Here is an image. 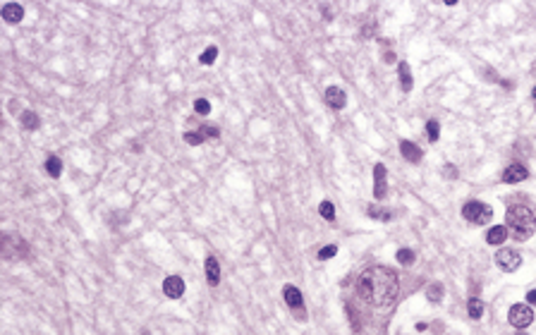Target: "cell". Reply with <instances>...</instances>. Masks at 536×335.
Listing matches in <instances>:
<instances>
[{
	"label": "cell",
	"instance_id": "603a6c76",
	"mask_svg": "<svg viewBox=\"0 0 536 335\" xmlns=\"http://www.w3.org/2000/svg\"><path fill=\"white\" fill-rule=\"evenodd\" d=\"M194 110H197L199 115H208L211 113V103L206 101V98H197L194 101Z\"/></svg>",
	"mask_w": 536,
	"mask_h": 335
},
{
	"label": "cell",
	"instance_id": "2e32d148",
	"mask_svg": "<svg viewBox=\"0 0 536 335\" xmlns=\"http://www.w3.org/2000/svg\"><path fill=\"white\" fill-rule=\"evenodd\" d=\"M46 170H48V175L51 177H60V173H62V163H60L58 156H48V160H46Z\"/></svg>",
	"mask_w": 536,
	"mask_h": 335
},
{
	"label": "cell",
	"instance_id": "8fae6325",
	"mask_svg": "<svg viewBox=\"0 0 536 335\" xmlns=\"http://www.w3.org/2000/svg\"><path fill=\"white\" fill-rule=\"evenodd\" d=\"M206 280H208V285H216L221 283V266H218V259L216 256H208L206 259Z\"/></svg>",
	"mask_w": 536,
	"mask_h": 335
},
{
	"label": "cell",
	"instance_id": "7a4b0ae2",
	"mask_svg": "<svg viewBox=\"0 0 536 335\" xmlns=\"http://www.w3.org/2000/svg\"><path fill=\"white\" fill-rule=\"evenodd\" d=\"M505 223H507L505 227L510 230V235H512V240L524 242V240L531 237V233H534L536 216L529 211L527 206H512V208H507V213H505Z\"/></svg>",
	"mask_w": 536,
	"mask_h": 335
},
{
	"label": "cell",
	"instance_id": "f546056e",
	"mask_svg": "<svg viewBox=\"0 0 536 335\" xmlns=\"http://www.w3.org/2000/svg\"><path fill=\"white\" fill-rule=\"evenodd\" d=\"M445 175H448V177H455V168L448 165V168H445Z\"/></svg>",
	"mask_w": 536,
	"mask_h": 335
},
{
	"label": "cell",
	"instance_id": "e0dca14e",
	"mask_svg": "<svg viewBox=\"0 0 536 335\" xmlns=\"http://www.w3.org/2000/svg\"><path fill=\"white\" fill-rule=\"evenodd\" d=\"M467 311H469V319H481V313H484V302L477 297L469 299V304H467Z\"/></svg>",
	"mask_w": 536,
	"mask_h": 335
},
{
	"label": "cell",
	"instance_id": "4dcf8cb0",
	"mask_svg": "<svg viewBox=\"0 0 536 335\" xmlns=\"http://www.w3.org/2000/svg\"><path fill=\"white\" fill-rule=\"evenodd\" d=\"M534 98H536V89H534Z\"/></svg>",
	"mask_w": 536,
	"mask_h": 335
},
{
	"label": "cell",
	"instance_id": "d6986e66",
	"mask_svg": "<svg viewBox=\"0 0 536 335\" xmlns=\"http://www.w3.org/2000/svg\"><path fill=\"white\" fill-rule=\"evenodd\" d=\"M443 285L441 283H434V285H428V290H426V297H428V302H441V297H443Z\"/></svg>",
	"mask_w": 536,
	"mask_h": 335
},
{
	"label": "cell",
	"instance_id": "ac0fdd59",
	"mask_svg": "<svg viewBox=\"0 0 536 335\" xmlns=\"http://www.w3.org/2000/svg\"><path fill=\"white\" fill-rule=\"evenodd\" d=\"M22 124L27 130H38V115L31 113V110H24L22 113Z\"/></svg>",
	"mask_w": 536,
	"mask_h": 335
},
{
	"label": "cell",
	"instance_id": "52a82bcc",
	"mask_svg": "<svg viewBox=\"0 0 536 335\" xmlns=\"http://www.w3.org/2000/svg\"><path fill=\"white\" fill-rule=\"evenodd\" d=\"M529 177V170L524 165H520V163H514V165H507L505 173H503V182L507 184H517L522 182V180H527Z\"/></svg>",
	"mask_w": 536,
	"mask_h": 335
},
{
	"label": "cell",
	"instance_id": "7c38bea8",
	"mask_svg": "<svg viewBox=\"0 0 536 335\" xmlns=\"http://www.w3.org/2000/svg\"><path fill=\"white\" fill-rule=\"evenodd\" d=\"M400 153H402L410 163H419V160H421V149H419L417 144H412L410 139H402V141H400Z\"/></svg>",
	"mask_w": 536,
	"mask_h": 335
},
{
	"label": "cell",
	"instance_id": "4316f807",
	"mask_svg": "<svg viewBox=\"0 0 536 335\" xmlns=\"http://www.w3.org/2000/svg\"><path fill=\"white\" fill-rule=\"evenodd\" d=\"M201 134H204V139L206 137H211V139H216L218 137V134H221V132H218V127H216V124H201Z\"/></svg>",
	"mask_w": 536,
	"mask_h": 335
},
{
	"label": "cell",
	"instance_id": "9a60e30c",
	"mask_svg": "<svg viewBox=\"0 0 536 335\" xmlns=\"http://www.w3.org/2000/svg\"><path fill=\"white\" fill-rule=\"evenodd\" d=\"M397 74H400V87H402L404 94L412 91V72H410V65L407 62H400L397 65Z\"/></svg>",
	"mask_w": 536,
	"mask_h": 335
},
{
	"label": "cell",
	"instance_id": "ba28073f",
	"mask_svg": "<svg viewBox=\"0 0 536 335\" xmlns=\"http://www.w3.org/2000/svg\"><path fill=\"white\" fill-rule=\"evenodd\" d=\"M374 197L381 201L385 197V165L376 163L374 165Z\"/></svg>",
	"mask_w": 536,
	"mask_h": 335
},
{
	"label": "cell",
	"instance_id": "484cf974",
	"mask_svg": "<svg viewBox=\"0 0 536 335\" xmlns=\"http://www.w3.org/2000/svg\"><path fill=\"white\" fill-rule=\"evenodd\" d=\"M335 254H338V247H335V244H328V247H324L321 252H318V259L326 261V259H333Z\"/></svg>",
	"mask_w": 536,
	"mask_h": 335
},
{
	"label": "cell",
	"instance_id": "3957f363",
	"mask_svg": "<svg viewBox=\"0 0 536 335\" xmlns=\"http://www.w3.org/2000/svg\"><path fill=\"white\" fill-rule=\"evenodd\" d=\"M462 216L469 223H477V225H484V223H491L493 211L491 206L484 204V201H467L462 208Z\"/></svg>",
	"mask_w": 536,
	"mask_h": 335
},
{
	"label": "cell",
	"instance_id": "30bf717a",
	"mask_svg": "<svg viewBox=\"0 0 536 335\" xmlns=\"http://www.w3.org/2000/svg\"><path fill=\"white\" fill-rule=\"evenodd\" d=\"M345 91L342 89H338V87H328L326 89V103L331 106V108H335V110H342L345 108Z\"/></svg>",
	"mask_w": 536,
	"mask_h": 335
},
{
	"label": "cell",
	"instance_id": "1f68e13d",
	"mask_svg": "<svg viewBox=\"0 0 536 335\" xmlns=\"http://www.w3.org/2000/svg\"><path fill=\"white\" fill-rule=\"evenodd\" d=\"M520 335H524V333H520Z\"/></svg>",
	"mask_w": 536,
	"mask_h": 335
},
{
	"label": "cell",
	"instance_id": "f1b7e54d",
	"mask_svg": "<svg viewBox=\"0 0 536 335\" xmlns=\"http://www.w3.org/2000/svg\"><path fill=\"white\" fill-rule=\"evenodd\" d=\"M527 302H529V304H536V290L527 292Z\"/></svg>",
	"mask_w": 536,
	"mask_h": 335
},
{
	"label": "cell",
	"instance_id": "7402d4cb",
	"mask_svg": "<svg viewBox=\"0 0 536 335\" xmlns=\"http://www.w3.org/2000/svg\"><path fill=\"white\" fill-rule=\"evenodd\" d=\"M318 213H321L326 220H333V218H335V208H333L331 201H321V206H318Z\"/></svg>",
	"mask_w": 536,
	"mask_h": 335
},
{
	"label": "cell",
	"instance_id": "9c48e42d",
	"mask_svg": "<svg viewBox=\"0 0 536 335\" xmlns=\"http://www.w3.org/2000/svg\"><path fill=\"white\" fill-rule=\"evenodd\" d=\"M0 15H3V19H5V22L17 24V22H22L24 8H22V5H17V3H8V5H3Z\"/></svg>",
	"mask_w": 536,
	"mask_h": 335
},
{
	"label": "cell",
	"instance_id": "d4e9b609",
	"mask_svg": "<svg viewBox=\"0 0 536 335\" xmlns=\"http://www.w3.org/2000/svg\"><path fill=\"white\" fill-rule=\"evenodd\" d=\"M184 141L191 144V146H199L201 141H204V134H201V132H187V134H184Z\"/></svg>",
	"mask_w": 536,
	"mask_h": 335
},
{
	"label": "cell",
	"instance_id": "6da1fadb",
	"mask_svg": "<svg viewBox=\"0 0 536 335\" xmlns=\"http://www.w3.org/2000/svg\"><path fill=\"white\" fill-rule=\"evenodd\" d=\"M357 290L359 297L371 306H385L397 297L400 290V280H397L395 270L385 268V266H371L359 276L357 280Z\"/></svg>",
	"mask_w": 536,
	"mask_h": 335
},
{
	"label": "cell",
	"instance_id": "4fadbf2b",
	"mask_svg": "<svg viewBox=\"0 0 536 335\" xmlns=\"http://www.w3.org/2000/svg\"><path fill=\"white\" fill-rule=\"evenodd\" d=\"M283 297H285L287 306H292L294 311L297 309H302V292L294 287V285H285V290H283Z\"/></svg>",
	"mask_w": 536,
	"mask_h": 335
},
{
	"label": "cell",
	"instance_id": "5b68a950",
	"mask_svg": "<svg viewBox=\"0 0 536 335\" xmlns=\"http://www.w3.org/2000/svg\"><path fill=\"white\" fill-rule=\"evenodd\" d=\"M496 266H498L500 270H505V273H512V270H517L522 266V256L514 252V249H498V254H496Z\"/></svg>",
	"mask_w": 536,
	"mask_h": 335
},
{
	"label": "cell",
	"instance_id": "5bb4252c",
	"mask_svg": "<svg viewBox=\"0 0 536 335\" xmlns=\"http://www.w3.org/2000/svg\"><path fill=\"white\" fill-rule=\"evenodd\" d=\"M507 237V227L505 225H493L488 233H486V242L488 244H493V247H498L500 242H505Z\"/></svg>",
	"mask_w": 536,
	"mask_h": 335
},
{
	"label": "cell",
	"instance_id": "277c9868",
	"mask_svg": "<svg viewBox=\"0 0 536 335\" xmlns=\"http://www.w3.org/2000/svg\"><path fill=\"white\" fill-rule=\"evenodd\" d=\"M507 321H510L514 328H527V326H531V321H534V311H531V306H527V304H512L510 306V311H507Z\"/></svg>",
	"mask_w": 536,
	"mask_h": 335
},
{
	"label": "cell",
	"instance_id": "8992f818",
	"mask_svg": "<svg viewBox=\"0 0 536 335\" xmlns=\"http://www.w3.org/2000/svg\"><path fill=\"white\" fill-rule=\"evenodd\" d=\"M163 292L170 299H180L184 295V280L180 276H170L163 280Z\"/></svg>",
	"mask_w": 536,
	"mask_h": 335
},
{
	"label": "cell",
	"instance_id": "cb8c5ba5",
	"mask_svg": "<svg viewBox=\"0 0 536 335\" xmlns=\"http://www.w3.org/2000/svg\"><path fill=\"white\" fill-rule=\"evenodd\" d=\"M438 130H441V127H438V122H436V120H428V122H426L428 141H438Z\"/></svg>",
	"mask_w": 536,
	"mask_h": 335
},
{
	"label": "cell",
	"instance_id": "44dd1931",
	"mask_svg": "<svg viewBox=\"0 0 536 335\" xmlns=\"http://www.w3.org/2000/svg\"><path fill=\"white\" fill-rule=\"evenodd\" d=\"M397 261L402 263V266H412L414 263V252L412 249H400L397 252Z\"/></svg>",
	"mask_w": 536,
	"mask_h": 335
},
{
	"label": "cell",
	"instance_id": "ffe728a7",
	"mask_svg": "<svg viewBox=\"0 0 536 335\" xmlns=\"http://www.w3.org/2000/svg\"><path fill=\"white\" fill-rule=\"evenodd\" d=\"M216 58H218V48H216V46H208V48H206L204 53H201V62H204V65H211V62H216Z\"/></svg>",
	"mask_w": 536,
	"mask_h": 335
},
{
	"label": "cell",
	"instance_id": "83f0119b",
	"mask_svg": "<svg viewBox=\"0 0 536 335\" xmlns=\"http://www.w3.org/2000/svg\"><path fill=\"white\" fill-rule=\"evenodd\" d=\"M369 213H371L374 218H381V220H390V218H393V213H390V211H378V208H371Z\"/></svg>",
	"mask_w": 536,
	"mask_h": 335
}]
</instances>
